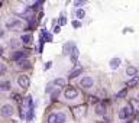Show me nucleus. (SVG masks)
Wrapping results in <instances>:
<instances>
[{"label":"nucleus","instance_id":"24","mask_svg":"<svg viewBox=\"0 0 139 123\" xmlns=\"http://www.w3.org/2000/svg\"><path fill=\"white\" fill-rule=\"evenodd\" d=\"M83 4H86V2H74V7H80Z\"/></svg>","mask_w":139,"mask_h":123},{"label":"nucleus","instance_id":"15","mask_svg":"<svg viewBox=\"0 0 139 123\" xmlns=\"http://www.w3.org/2000/svg\"><path fill=\"white\" fill-rule=\"evenodd\" d=\"M81 72H83V68H81V67H78L77 70H74V71L71 72V74H70V75H68V78H75V77H78V75H80Z\"/></svg>","mask_w":139,"mask_h":123},{"label":"nucleus","instance_id":"23","mask_svg":"<svg viewBox=\"0 0 139 123\" xmlns=\"http://www.w3.org/2000/svg\"><path fill=\"white\" fill-rule=\"evenodd\" d=\"M65 23H67V19L65 18H64V16H61V18H59V25H65Z\"/></svg>","mask_w":139,"mask_h":123},{"label":"nucleus","instance_id":"11","mask_svg":"<svg viewBox=\"0 0 139 123\" xmlns=\"http://www.w3.org/2000/svg\"><path fill=\"white\" fill-rule=\"evenodd\" d=\"M126 74H128L129 77H136V74H138V70H136V67H128L126 68Z\"/></svg>","mask_w":139,"mask_h":123},{"label":"nucleus","instance_id":"6","mask_svg":"<svg viewBox=\"0 0 139 123\" xmlns=\"http://www.w3.org/2000/svg\"><path fill=\"white\" fill-rule=\"evenodd\" d=\"M25 58H26V54L23 52V51H15V52L12 54V59L16 61V62L22 61V59H25Z\"/></svg>","mask_w":139,"mask_h":123},{"label":"nucleus","instance_id":"26","mask_svg":"<svg viewBox=\"0 0 139 123\" xmlns=\"http://www.w3.org/2000/svg\"><path fill=\"white\" fill-rule=\"evenodd\" d=\"M4 71H6V67H4L3 64H0V75H2V74H4Z\"/></svg>","mask_w":139,"mask_h":123},{"label":"nucleus","instance_id":"12","mask_svg":"<svg viewBox=\"0 0 139 123\" xmlns=\"http://www.w3.org/2000/svg\"><path fill=\"white\" fill-rule=\"evenodd\" d=\"M75 48V45H74V42H68L65 43V47H64V54H71V51Z\"/></svg>","mask_w":139,"mask_h":123},{"label":"nucleus","instance_id":"16","mask_svg":"<svg viewBox=\"0 0 139 123\" xmlns=\"http://www.w3.org/2000/svg\"><path fill=\"white\" fill-rule=\"evenodd\" d=\"M77 59H78V49H77V47H75L73 51H71V61L77 62Z\"/></svg>","mask_w":139,"mask_h":123},{"label":"nucleus","instance_id":"34","mask_svg":"<svg viewBox=\"0 0 139 123\" xmlns=\"http://www.w3.org/2000/svg\"><path fill=\"white\" fill-rule=\"evenodd\" d=\"M138 100H139V94H138Z\"/></svg>","mask_w":139,"mask_h":123},{"label":"nucleus","instance_id":"3","mask_svg":"<svg viewBox=\"0 0 139 123\" xmlns=\"http://www.w3.org/2000/svg\"><path fill=\"white\" fill-rule=\"evenodd\" d=\"M64 96H65V98H68V100H73V98H75L78 96V91L74 88V87H68L65 90V93H64Z\"/></svg>","mask_w":139,"mask_h":123},{"label":"nucleus","instance_id":"29","mask_svg":"<svg viewBox=\"0 0 139 123\" xmlns=\"http://www.w3.org/2000/svg\"><path fill=\"white\" fill-rule=\"evenodd\" d=\"M59 29H61V28H59V26H57V28L54 29V32H55V33H58V32H59Z\"/></svg>","mask_w":139,"mask_h":123},{"label":"nucleus","instance_id":"9","mask_svg":"<svg viewBox=\"0 0 139 123\" xmlns=\"http://www.w3.org/2000/svg\"><path fill=\"white\" fill-rule=\"evenodd\" d=\"M18 68H20V70H28V68H30V62H29V59H22V61H19L18 62Z\"/></svg>","mask_w":139,"mask_h":123},{"label":"nucleus","instance_id":"22","mask_svg":"<svg viewBox=\"0 0 139 123\" xmlns=\"http://www.w3.org/2000/svg\"><path fill=\"white\" fill-rule=\"evenodd\" d=\"M75 14H77V19H83V18H84V14H86V12L83 10V9H80V10H77V13H75Z\"/></svg>","mask_w":139,"mask_h":123},{"label":"nucleus","instance_id":"17","mask_svg":"<svg viewBox=\"0 0 139 123\" xmlns=\"http://www.w3.org/2000/svg\"><path fill=\"white\" fill-rule=\"evenodd\" d=\"M48 123H57V113H51L47 119Z\"/></svg>","mask_w":139,"mask_h":123},{"label":"nucleus","instance_id":"10","mask_svg":"<svg viewBox=\"0 0 139 123\" xmlns=\"http://www.w3.org/2000/svg\"><path fill=\"white\" fill-rule=\"evenodd\" d=\"M52 84L57 86V87H65L67 86V80L65 78H55Z\"/></svg>","mask_w":139,"mask_h":123},{"label":"nucleus","instance_id":"18","mask_svg":"<svg viewBox=\"0 0 139 123\" xmlns=\"http://www.w3.org/2000/svg\"><path fill=\"white\" fill-rule=\"evenodd\" d=\"M22 42L23 43H30V41H32V38H30V35H22Z\"/></svg>","mask_w":139,"mask_h":123},{"label":"nucleus","instance_id":"19","mask_svg":"<svg viewBox=\"0 0 139 123\" xmlns=\"http://www.w3.org/2000/svg\"><path fill=\"white\" fill-rule=\"evenodd\" d=\"M88 100L91 104H99V98L96 97V96H88Z\"/></svg>","mask_w":139,"mask_h":123},{"label":"nucleus","instance_id":"20","mask_svg":"<svg viewBox=\"0 0 139 123\" xmlns=\"http://www.w3.org/2000/svg\"><path fill=\"white\" fill-rule=\"evenodd\" d=\"M136 83H138V77H132V78L128 81V86H129V87H132V86H135Z\"/></svg>","mask_w":139,"mask_h":123},{"label":"nucleus","instance_id":"27","mask_svg":"<svg viewBox=\"0 0 139 123\" xmlns=\"http://www.w3.org/2000/svg\"><path fill=\"white\" fill-rule=\"evenodd\" d=\"M73 26H74V28H80L81 23H80V22H77V20H74V22H73Z\"/></svg>","mask_w":139,"mask_h":123},{"label":"nucleus","instance_id":"25","mask_svg":"<svg viewBox=\"0 0 139 123\" xmlns=\"http://www.w3.org/2000/svg\"><path fill=\"white\" fill-rule=\"evenodd\" d=\"M125 96H126V90H122L117 93V97H125Z\"/></svg>","mask_w":139,"mask_h":123},{"label":"nucleus","instance_id":"2","mask_svg":"<svg viewBox=\"0 0 139 123\" xmlns=\"http://www.w3.org/2000/svg\"><path fill=\"white\" fill-rule=\"evenodd\" d=\"M132 113H133V109H132L130 106H126V107L120 109V112H119V117H120V119H128Z\"/></svg>","mask_w":139,"mask_h":123},{"label":"nucleus","instance_id":"7","mask_svg":"<svg viewBox=\"0 0 139 123\" xmlns=\"http://www.w3.org/2000/svg\"><path fill=\"white\" fill-rule=\"evenodd\" d=\"M120 64H122L120 58H112L110 62H109V65H110V68H112V70H117L119 67H120Z\"/></svg>","mask_w":139,"mask_h":123},{"label":"nucleus","instance_id":"4","mask_svg":"<svg viewBox=\"0 0 139 123\" xmlns=\"http://www.w3.org/2000/svg\"><path fill=\"white\" fill-rule=\"evenodd\" d=\"M18 84L22 88H28L29 87V77L28 75H19L18 77Z\"/></svg>","mask_w":139,"mask_h":123},{"label":"nucleus","instance_id":"33","mask_svg":"<svg viewBox=\"0 0 139 123\" xmlns=\"http://www.w3.org/2000/svg\"><path fill=\"white\" fill-rule=\"evenodd\" d=\"M2 4H3V3H2V2H0V7H2Z\"/></svg>","mask_w":139,"mask_h":123},{"label":"nucleus","instance_id":"13","mask_svg":"<svg viewBox=\"0 0 139 123\" xmlns=\"http://www.w3.org/2000/svg\"><path fill=\"white\" fill-rule=\"evenodd\" d=\"M65 120H67L65 113H62V112L57 113V123H65Z\"/></svg>","mask_w":139,"mask_h":123},{"label":"nucleus","instance_id":"1","mask_svg":"<svg viewBox=\"0 0 139 123\" xmlns=\"http://www.w3.org/2000/svg\"><path fill=\"white\" fill-rule=\"evenodd\" d=\"M93 84H94V81H93L91 77H83V78L80 80V86L83 87V88H90V87H93Z\"/></svg>","mask_w":139,"mask_h":123},{"label":"nucleus","instance_id":"31","mask_svg":"<svg viewBox=\"0 0 139 123\" xmlns=\"http://www.w3.org/2000/svg\"><path fill=\"white\" fill-rule=\"evenodd\" d=\"M2 36H3V30H2V29H0V38H2Z\"/></svg>","mask_w":139,"mask_h":123},{"label":"nucleus","instance_id":"32","mask_svg":"<svg viewBox=\"0 0 139 123\" xmlns=\"http://www.w3.org/2000/svg\"><path fill=\"white\" fill-rule=\"evenodd\" d=\"M138 122H139V113H138Z\"/></svg>","mask_w":139,"mask_h":123},{"label":"nucleus","instance_id":"21","mask_svg":"<svg viewBox=\"0 0 139 123\" xmlns=\"http://www.w3.org/2000/svg\"><path fill=\"white\" fill-rule=\"evenodd\" d=\"M26 119H28V122H30V120L33 119V107L28 110V117H26Z\"/></svg>","mask_w":139,"mask_h":123},{"label":"nucleus","instance_id":"30","mask_svg":"<svg viewBox=\"0 0 139 123\" xmlns=\"http://www.w3.org/2000/svg\"><path fill=\"white\" fill-rule=\"evenodd\" d=\"M2 54H3V48L0 47V55H2Z\"/></svg>","mask_w":139,"mask_h":123},{"label":"nucleus","instance_id":"8","mask_svg":"<svg viewBox=\"0 0 139 123\" xmlns=\"http://www.w3.org/2000/svg\"><path fill=\"white\" fill-rule=\"evenodd\" d=\"M96 114H99V116H104V114H106V106L103 104V103L96 104Z\"/></svg>","mask_w":139,"mask_h":123},{"label":"nucleus","instance_id":"28","mask_svg":"<svg viewBox=\"0 0 139 123\" xmlns=\"http://www.w3.org/2000/svg\"><path fill=\"white\" fill-rule=\"evenodd\" d=\"M49 67H51V62H47V64H45V70H48Z\"/></svg>","mask_w":139,"mask_h":123},{"label":"nucleus","instance_id":"5","mask_svg":"<svg viewBox=\"0 0 139 123\" xmlns=\"http://www.w3.org/2000/svg\"><path fill=\"white\" fill-rule=\"evenodd\" d=\"M0 113H2V116H12V114H13V107H12V104H4V106H2V109H0Z\"/></svg>","mask_w":139,"mask_h":123},{"label":"nucleus","instance_id":"14","mask_svg":"<svg viewBox=\"0 0 139 123\" xmlns=\"http://www.w3.org/2000/svg\"><path fill=\"white\" fill-rule=\"evenodd\" d=\"M0 90L2 91H9L10 90V83H9V81H2V83H0Z\"/></svg>","mask_w":139,"mask_h":123}]
</instances>
